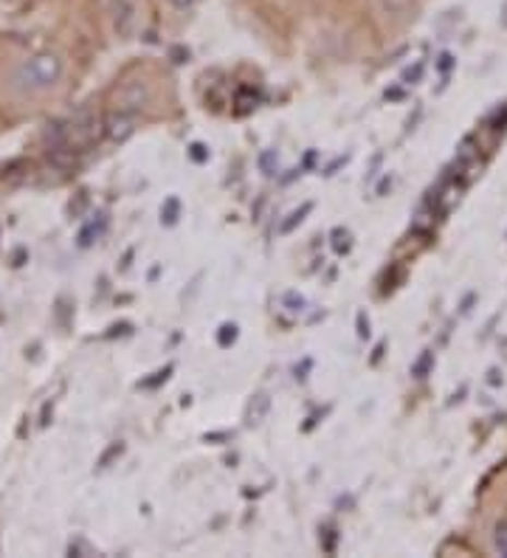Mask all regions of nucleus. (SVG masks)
I'll return each instance as SVG.
<instances>
[{
  "mask_svg": "<svg viewBox=\"0 0 507 558\" xmlns=\"http://www.w3.org/2000/svg\"><path fill=\"white\" fill-rule=\"evenodd\" d=\"M62 60L51 51H43V54H34L28 60H23L12 74V88L17 94H43V90L55 88L57 82L62 80Z\"/></svg>",
  "mask_w": 507,
  "mask_h": 558,
  "instance_id": "obj_1",
  "label": "nucleus"
},
{
  "mask_svg": "<svg viewBox=\"0 0 507 558\" xmlns=\"http://www.w3.org/2000/svg\"><path fill=\"white\" fill-rule=\"evenodd\" d=\"M147 85H142V82H130V85L122 88V105H119V110H122V113H135V110H142L144 105H147Z\"/></svg>",
  "mask_w": 507,
  "mask_h": 558,
  "instance_id": "obj_4",
  "label": "nucleus"
},
{
  "mask_svg": "<svg viewBox=\"0 0 507 558\" xmlns=\"http://www.w3.org/2000/svg\"><path fill=\"white\" fill-rule=\"evenodd\" d=\"M220 330H224V333H220V344H224V348L237 339V327L234 325H224Z\"/></svg>",
  "mask_w": 507,
  "mask_h": 558,
  "instance_id": "obj_9",
  "label": "nucleus"
},
{
  "mask_svg": "<svg viewBox=\"0 0 507 558\" xmlns=\"http://www.w3.org/2000/svg\"><path fill=\"white\" fill-rule=\"evenodd\" d=\"M110 21H113V32L122 40L133 37L135 23H138V9H135L133 0H108Z\"/></svg>",
  "mask_w": 507,
  "mask_h": 558,
  "instance_id": "obj_3",
  "label": "nucleus"
},
{
  "mask_svg": "<svg viewBox=\"0 0 507 558\" xmlns=\"http://www.w3.org/2000/svg\"><path fill=\"white\" fill-rule=\"evenodd\" d=\"M372 7L389 28H406L420 17L423 0H372Z\"/></svg>",
  "mask_w": 507,
  "mask_h": 558,
  "instance_id": "obj_2",
  "label": "nucleus"
},
{
  "mask_svg": "<svg viewBox=\"0 0 507 558\" xmlns=\"http://www.w3.org/2000/svg\"><path fill=\"white\" fill-rule=\"evenodd\" d=\"M491 547H494L496 556H507V517L499 519L494 524V533H491Z\"/></svg>",
  "mask_w": 507,
  "mask_h": 558,
  "instance_id": "obj_5",
  "label": "nucleus"
},
{
  "mask_svg": "<svg viewBox=\"0 0 507 558\" xmlns=\"http://www.w3.org/2000/svg\"><path fill=\"white\" fill-rule=\"evenodd\" d=\"M201 0H167V7L176 14H190Z\"/></svg>",
  "mask_w": 507,
  "mask_h": 558,
  "instance_id": "obj_7",
  "label": "nucleus"
},
{
  "mask_svg": "<svg viewBox=\"0 0 507 558\" xmlns=\"http://www.w3.org/2000/svg\"><path fill=\"white\" fill-rule=\"evenodd\" d=\"M176 209H178V201H169V211H167V223L176 220Z\"/></svg>",
  "mask_w": 507,
  "mask_h": 558,
  "instance_id": "obj_11",
  "label": "nucleus"
},
{
  "mask_svg": "<svg viewBox=\"0 0 507 558\" xmlns=\"http://www.w3.org/2000/svg\"><path fill=\"white\" fill-rule=\"evenodd\" d=\"M270 161H274V153H265V156L259 158V163H263V170L268 172V175H270Z\"/></svg>",
  "mask_w": 507,
  "mask_h": 558,
  "instance_id": "obj_10",
  "label": "nucleus"
},
{
  "mask_svg": "<svg viewBox=\"0 0 507 558\" xmlns=\"http://www.w3.org/2000/svg\"><path fill=\"white\" fill-rule=\"evenodd\" d=\"M307 211H311V204H304L302 209H299V211H293V215H291V220H288V223L282 226V232H291L293 226H297V223H302V215H307Z\"/></svg>",
  "mask_w": 507,
  "mask_h": 558,
  "instance_id": "obj_8",
  "label": "nucleus"
},
{
  "mask_svg": "<svg viewBox=\"0 0 507 558\" xmlns=\"http://www.w3.org/2000/svg\"><path fill=\"white\" fill-rule=\"evenodd\" d=\"M270 409V398L268 396H257L254 398V403H251L249 409V423H259L265 415H268Z\"/></svg>",
  "mask_w": 507,
  "mask_h": 558,
  "instance_id": "obj_6",
  "label": "nucleus"
},
{
  "mask_svg": "<svg viewBox=\"0 0 507 558\" xmlns=\"http://www.w3.org/2000/svg\"><path fill=\"white\" fill-rule=\"evenodd\" d=\"M192 158H195V161H203V158H206V153H203L201 144H195V147H192Z\"/></svg>",
  "mask_w": 507,
  "mask_h": 558,
  "instance_id": "obj_12",
  "label": "nucleus"
}]
</instances>
